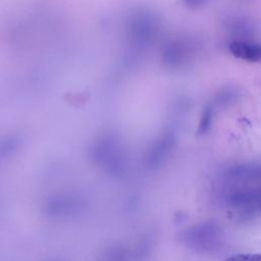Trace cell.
I'll return each mask as SVG.
<instances>
[{
    "instance_id": "30bf717a",
    "label": "cell",
    "mask_w": 261,
    "mask_h": 261,
    "mask_svg": "<svg viewBox=\"0 0 261 261\" xmlns=\"http://www.w3.org/2000/svg\"><path fill=\"white\" fill-rule=\"evenodd\" d=\"M260 209H261V204H260Z\"/></svg>"
},
{
    "instance_id": "8992f818",
    "label": "cell",
    "mask_w": 261,
    "mask_h": 261,
    "mask_svg": "<svg viewBox=\"0 0 261 261\" xmlns=\"http://www.w3.org/2000/svg\"><path fill=\"white\" fill-rule=\"evenodd\" d=\"M214 110L215 107L213 106L212 103L207 104L201 114V118L199 121V126H198V134L199 135H205L211 127L213 117H214Z\"/></svg>"
},
{
    "instance_id": "3957f363",
    "label": "cell",
    "mask_w": 261,
    "mask_h": 261,
    "mask_svg": "<svg viewBox=\"0 0 261 261\" xmlns=\"http://www.w3.org/2000/svg\"><path fill=\"white\" fill-rule=\"evenodd\" d=\"M228 50L238 59L249 62L261 61V44L244 40H236L229 43Z\"/></svg>"
},
{
    "instance_id": "7a4b0ae2",
    "label": "cell",
    "mask_w": 261,
    "mask_h": 261,
    "mask_svg": "<svg viewBox=\"0 0 261 261\" xmlns=\"http://www.w3.org/2000/svg\"><path fill=\"white\" fill-rule=\"evenodd\" d=\"M198 52V45L194 39L178 38L171 41L165 48L164 58L172 67H181L194 60Z\"/></svg>"
},
{
    "instance_id": "6da1fadb",
    "label": "cell",
    "mask_w": 261,
    "mask_h": 261,
    "mask_svg": "<svg viewBox=\"0 0 261 261\" xmlns=\"http://www.w3.org/2000/svg\"><path fill=\"white\" fill-rule=\"evenodd\" d=\"M180 242L193 251L214 253L224 244L222 227L214 221H204L193 224L179 234Z\"/></svg>"
},
{
    "instance_id": "9c48e42d",
    "label": "cell",
    "mask_w": 261,
    "mask_h": 261,
    "mask_svg": "<svg viewBox=\"0 0 261 261\" xmlns=\"http://www.w3.org/2000/svg\"><path fill=\"white\" fill-rule=\"evenodd\" d=\"M209 0H182V2L190 8H199L205 5Z\"/></svg>"
},
{
    "instance_id": "277c9868",
    "label": "cell",
    "mask_w": 261,
    "mask_h": 261,
    "mask_svg": "<svg viewBox=\"0 0 261 261\" xmlns=\"http://www.w3.org/2000/svg\"><path fill=\"white\" fill-rule=\"evenodd\" d=\"M261 201V188L240 189L229 193L225 197V202L232 207H249Z\"/></svg>"
},
{
    "instance_id": "52a82bcc",
    "label": "cell",
    "mask_w": 261,
    "mask_h": 261,
    "mask_svg": "<svg viewBox=\"0 0 261 261\" xmlns=\"http://www.w3.org/2000/svg\"><path fill=\"white\" fill-rule=\"evenodd\" d=\"M238 91H236V89H231V88H227L224 89L222 91H220L214 98V100L211 102L213 104V106L216 107H220V106H227L230 105L231 103H233L237 99H238Z\"/></svg>"
},
{
    "instance_id": "5b68a950",
    "label": "cell",
    "mask_w": 261,
    "mask_h": 261,
    "mask_svg": "<svg viewBox=\"0 0 261 261\" xmlns=\"http://www.w3.org/2000/svg\"><path fill=\"white\" fill-rule=\"evenodd\" d=\"M226 176L232 179H248L261 177V164L249 163L234 165L226 170Z\"/></svg>"
},
{
    "instance_id": "ba28073f",
    "label": "cell",
    "mask_w": 261,
    "mask_h": 261,
    "mask_svg": "<svg viewBox=\"0 0 261 261\" xmlns=\"http://www.w3.org/2000/svg\"><path fill=\"white\" fill-rule=\"evenodd\" d=\"M225 260H250L261 261V254H236L225 258Z\"/></svg>"
}]
</instances>
